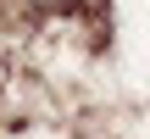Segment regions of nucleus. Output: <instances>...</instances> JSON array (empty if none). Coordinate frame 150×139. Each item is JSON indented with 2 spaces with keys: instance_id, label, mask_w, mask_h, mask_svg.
Listing matches in <instances>:
<instances>
[{
  "instance_id": "obj_1",
  "label": "nucleus",
  "mask_w": 150,
  "mask_h": 139,
  "mask_svg": "<svg viewBox=\"0 0 150 139\" xmlns=\"http://www.w3.org/2000/svg\"><path fill=\"white\" fill-rule=\"evenodd\" d=\"M22 11H33V17H67V11H78L83 0H17Z\"/></svg>"
}]
</instances>
